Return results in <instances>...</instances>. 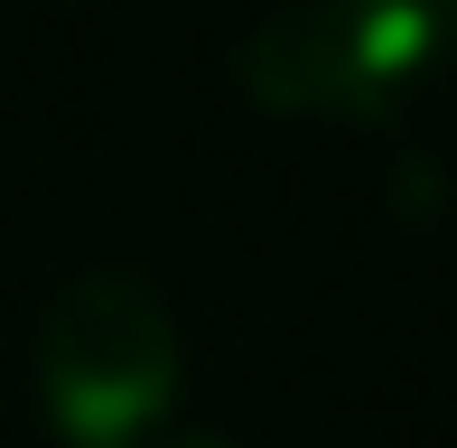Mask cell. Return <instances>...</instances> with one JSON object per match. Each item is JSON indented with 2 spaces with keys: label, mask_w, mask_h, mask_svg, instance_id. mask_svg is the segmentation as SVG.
<instances>
[{
  "label": "cell",
  "mask_w": 457,
  "mask_h": 448,
  "mask_svg": "<svg viewBox=\"0 0 457 448\" xmlns=\"http://www.w3.org/2000/svg\"><path fill=\"white\" fill-rule=\"evenodd\" d=\"M37 383H47V411L75 448H131L169 411V383H178L169 309L131 280H75L37 336Z\"/></svg>",
  "instance_id": "obj_1"
},
{
  "label": "cell",
  "mask_w": 457,
  "mask_h": 448,
  "mask_svg": "<svg viewBox=\"0 0 457 448\" xmlns=\"http://www.w3.org/2000/svg\"><path fill=\"white\" fill-rule=\"evenodd\" d=\"M439 47V0H289L253 37V94L289 112H373Z\"/></svg>",
  "instance_id": "obj_2"
},
{
  "label": "cell",
  "mask_w": 457,
  "mask_h": 448,
  "mask_svg": "<svg viewBox=\"0 0 457 448\" xmlns=\"http://www.w3.org/2000/svg\"><path fill=\"white\" fill-rule=\"evenodd\" d=\"M187 448H224V439H187Z\"/></svg>",
  "instance_id": "obj_3"
}]
</instances>
